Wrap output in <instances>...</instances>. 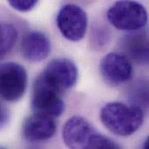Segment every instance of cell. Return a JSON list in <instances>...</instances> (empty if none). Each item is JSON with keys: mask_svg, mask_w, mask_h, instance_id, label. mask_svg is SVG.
<instances>
[{"mask_svg": "<svg viewBox=\"0 0 149 149\" xmlns=\"http://www.w3.org/2000/svg\"><path fill=\"white\" fill-rule=\"evenodd\" d=\"M102 124L115 135L127 137L136 133L144 121L143 110L120 102H111L100 111Z\"/></svg>", "mask_w": 149, "mask_h": 149, "instance_id": "obj_1", "label": "cell"}, {"mask_svg": "<svg viewBox=\"0 0 149 149\" xmlns=\"http://www.w3.org/2000/svg\"><path fill=\"white\" fill-rule=\"evenodd\" d=\"M108 21L118 30L135 31L143 28L148 21L146 8L133 0H120L107 11Z\"/></svg>", "mask_w": 149, "mask_h": 149, "instance_id": "obj_2", "label": "cell"}, {"mask_svg": "<svg viewBox=\"0 0 149 149\" xmlns=\"http://www.w3.org/2000/svg\"><path fill=\"white\" fill-rule=\"evenodd\" d=\"M86 12L79 5L68 3L64 5L57 16V25L62 36L73 42L81 40L87 29Z\"/></svg>", "mask_w": 149, "mask_h": 149, "instance_id": "obj_3", "label": "cell"}, {"mask_svg": "<svg viewBox=\"0 0 149 149\" xmlns=\"http://www.w3.org/2000/svg\"><path fill=\"white\" fill-rule=\"evenodd\" d=\"M39 77L60 93L72 88L78 79V68L68 58H60L52 60Z\"/></svg>", "mask_w": 149, "mask_h": 149, "instance_id": "obj_4", "label": "cell"}, {"mask_svg": "<svg viewBox=\"0 0 149 149\" xmlns=\"http://www.w3.org/2000/svg\"><path fill=\"white\" fill-rule=\"evenodd\" d=\"M1 96L8 102L19 100L27 87V72L15 62H6L0 67Z\"/></svg>", "mask_w": 149, "mask_h": 149, "instance_id": "obj_5", "label": "cell"}, {"mask_svg": "<svg viewBox=\"0 0 149 149\" xmlns=\"http://www.w3.org/2000/svg\"><path fill=\"white\" fill-rule=\"evenodd\" d=\"M31 107L36 113L52 118L59 117L65 111V102L60 93L47 85L39 76L34 83Z\"/></svg>", "mask_w": 149, "mask_h": 149, "instance_id": "obj_6", "label": "cell"}, {"mask_svg": "<svg viewBox=\"0 0 149 149\" xmlns=\"http://www.w3.org/2000/svg\"><path fill=\"white\" fill-rule=\"evenodd\" d=\"M96 134V130L87 120L80 116H73L64 125L62 135L64 143L68 148L89 149Z\"/></svg>", "mask_w": 149, "mask_h": 149, "instance_id": "obj_7", "label": "cell"}, {"mask_svg": "<svg viewBox=\"0 0 149 149\" xmlns=\"http://www.w3.org/2000/svg\"><path fill=\"white\" fill-rule=\"evenodd\" d=\"M100 72L108 84L118 86L132 77L133 66L125 54L110 52L101 59Z\"/></svg>", "mask_w": 149, "mask_h": 149, "instance_id": "obj_8", "label": "cell"}, {"mask_svg": "<svg viewBox=\"0 0 149 149\" xmlns=\"http://www.w3.org/2000/svg\"><path fill=\"white\" fill-rule=\"evenodd\" d=\"M56 129V123L52 117L35 113L24 121L23 134L28 141L39 142L51 139Z\"/></svg>", "mask_w": 149, "mask_h": 149, "instance_id": "obj_9", "label": "cell"}, {"mask_svg": "<svg viewBox=\"0 0 149 149\" xmlns=\"http://www.w3.org/2000/svg\"><path fill=\"white\" fill-rule=\"evenodd\" d=\"M124 54L132 61L142 65H149V34L144 31L127 35L121 43Z\"/></svg>", "mask_w": 149, "mask_h": 149, "instance_id": "obj_10", "label": "cell"}, {"mask_svg": "<svg viewBox=\"0 0 149 149\" xmlns=\"http://www.w3.org/2000/svg\"><path fill=\"white\" fill-rule=\"evenodd\" d=\"M51 52V42L47 36L40 31L26 34L21 43L23 57L31 62H39L47 58Z\"/></svg>", "mask_w": 149, "mask_h": 149, "instance_id": "obj_11", "label": "cell"}, {"mask_svg": "<svg viewBox=\"0 0 149 149\" xmlns=\"http://www.w3.org/2000/svg\"><path fill=\"white\" fill-rule=\"evenodd\" d=\"M129 100L131 105L142 110L149 108V80L141 79L134 83L129 91Z\"/></svg>", "mask_w": 149, "mask_h": 149, "instance_id": "obj_12", "label": "cell"}, {"mask_svg": "<svg viewBox=\"0 0 149 149\" xmlns=\"http://www.w3.org/2000/svg\"><path fill=\"white\" fill-rule=\"evenodd\" d=\"M0 33V52L1 56L3 57L11 51L14 45L16 44L17 38V31L12 24L3 23L1 24Z\"/></svg>", "mask_w": 149, "mask_h": 149, "instance_id": "obj_13", "label": "cell"}, {"mask_svg": "<svg viewBox=\"0 0 149 149\" xmlns=\"http://www.w3.org/2000/svg\"><path fill=\"white\" fill-rule=\"evenodd\" d=\"M116 149L119 148V146L112 140H110L109 138L97 133L92 141L91 144L89 146V149Z\"/></svg>", "mask_w": 149, "mask_h": 149, "instance_id": "obj_14", "label": "cell"}, {"mask_svg": "<svg viewBox=\"0 0 149 149\" xmlns=\"http://www.w3.org/2000/svg\"><path fill=\"white\" fill-rule=\"evenodd\" d=\"M38 0H8L10 5L16 10L25 12L34 8Z\"/></svg>", "mask_w": 149, "mask_h": 149, "instance_id": "obj_15", "label": "cell"}, {"mask_svg": "<svg viewBox=\"0 0 149 149\" xmlns=\"http://www.w3.org/2000/svg\"><path fill=\"white\" fill-rule=\"evenodd\" d=\"M144 148H145L149 149V136L148 137V139L146 140V141H145V144H144Z\"/></svg>", "mask_w": 149, "mask_h": 149, "instance_id": "obj_16", "label": "cell"}]
</instances>
